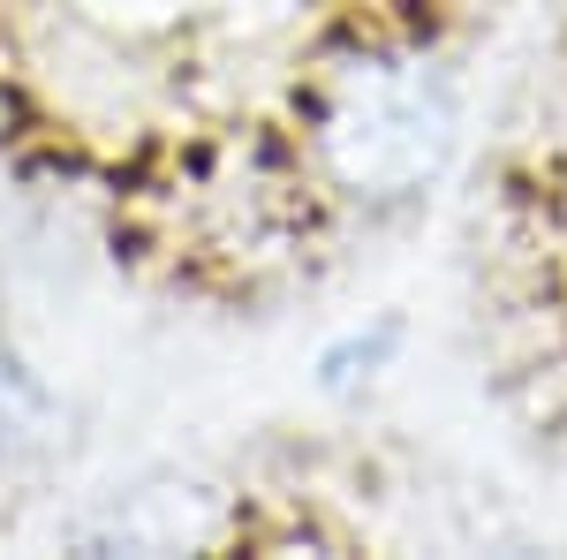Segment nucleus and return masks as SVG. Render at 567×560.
Instances as JSON below:
<instances>
[{
    "mask_svg": "<svg viewBox=\"0 0 567 560\" xmlns=\"http://www.w3.org/2000/svg\"><path fill=\"white\" fill-rule=\"evenodd\" d=\"M477 318L515 417L567 470V0L477 167Z\"/></svg>",
    "mask_w": 567,
    "mask_h": 560,
    "instance_id": "nucleus-1",
    "label": "nucleus"
},
{
    "mask_svg": "<svg viewBox=\"0 0 567 560\" xmlns=\"http://www.w3.org/2000/svg\"><path fill=\"white\" fill-rule=\"evenodd\" d=\"M470 45L439 39H363L326 61L296 114V167L318 205L401 220L432 197L462 160L470 130Z\"/></svg>",
    "mask_w": 567,
    "mask_h": 560,
    "instance_id": "nucleus-2",
    "label": "nucleus"
},
{
    "mask_svg": "<svg viewBox=\"0 0 567 560\" xmlns=\"http://www.w3.org/2000/svg\"><path fill=\"white\" fill-rule=\"evenodd\" d=\"M69 553H227L250 538V500L213 470H144L53 530Z\"/></svg>",
    "mask_w": 567,
    "mask_h": 560,
    "instance_id": "nucleus-3",
    "label": "nucleus"
},
{
    "mask_svg": "<svg viewBox=\"0 0 567 560\" xmlns=\"http://www.w3.org/2000/svg\"><path fill=\"white\" fill-rule=\"evenodd\" d=\"M69 447V409L45 371L0 334V477H31Z\"/></svg>",
    "mask_w": 567,
    "mask_h": 560,
    "instance_id": "nucleus-4",
    "label": "nucleus"
},
{
    "mask_svg": "<svg viewBox=\"0 0 567 560\" xmlns=\"http://www.w3.org/2000/svg\"><path fill=\"white\" fill-rule=\"evenodd\" d=\"M393 348H401V326H393V318H379L371 334L355 326L349 342H333L326 356H318V387H333V394H341V387H355V379H371V371L386 364Z\"/></svg>",
    "mask_w": 567,
    "mask_h": 560,
    "instance_id": "nucleus-5",
    "label": "nucleus"
}]
</instances>
